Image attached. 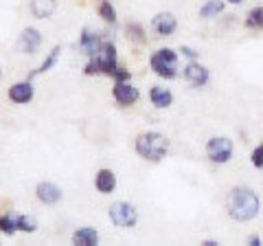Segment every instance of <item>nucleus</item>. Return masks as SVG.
I'll list each match as a JSON object with an SVG mask.
<instances>
[{
    "instance_id": "1",
    "label": "nucleus",
    "mask_w": 263,
    "mask_h": 246,
    "mask_svg": "<svg viewBox=\"0 0 263 246\" xmlns=\"http://www.w3.org/2000/svg\"><path fill=\"white\" fill-rule=\"evenodd\" d=\"M226 211L235 222H250V220L259 218V213H261L259 194L246 185L233 187L226 198Z\"/></svg>"
},
{
    "instance_id": "2",
    "label": "nucleus",
    "mask_w": 263,
    "mask_h": 246,
    "mask_svg": "<svg viewBox=\"0 0 263 246\" xmlns=\"http://www.w3.org/2000/svg\"><path fill=\"white\" fill-rule=\"evenodd\" d=\"M169 147H171L169 138L162 132H154V130H149V132H141L134 141L136 154L143 161H149V163H160L169 154Z\"/></svg>"
},
{
    "instance_id": "3",
    "label": "nucleus",
    "mask_w": 263,
    "mask_h": 246,
    "mask_svg": "<svg viewBox=\"0 0 263 246\" xmlns=\"http://www.w3.org/2000/svg\"><path fill=\"white\" fill-rule=\"evenodd\" d=\"M119 68V53H117V44L112 40H103L99 53L88 57L86 66H84V75L92 77V75H108L114 77V73Z\"/></svg>"
},
{
    "instance_id": "4",
    "label": "nucleus",
    "mask_w": 263,
    "mask_h": 246,
    "mask_svg": "<svg viewBox=\"0 0 263 246\" xmlns=\"http://www.w3.org/2000/svg\"><path fill=\"white\" fill-rule=\"evenodd\" d=\"M149 68L160 79H176L180 75V57L174 48L162 46L149 57Z\"/></svg>"
},
{
    "instance_id": "5",
    "label": "nucleus",
    "mask_w": 263,
    "mask_h": 246,
    "mask_svg": "<svg viewBox=\"0 0 263 246\" xmlns=\"http://www.w3.org/2000/svg\"><path fill=\"white\" fill-rule=\"evenodd\" d=\"M108 218H110V222L119 229H134L138 224V209L132 202L119 200V202L110 204Z\"/></svg>"
},
{
    "instance_id": "6",
    "label": "nucleus",
    "mask_w": 263,
    "mask_h": 246,
    "mask_svg": "<svg viewBox=\"0 0 263 246\" xmlns=\"http://www.w3.org/2000/svg\"><path fill=\"white\" fill-rule=\"evenodd\" d=\"M233 152H235V143L228 136H211L206 143V159L215 165H226L233 161Z\"/></svg>"
},
{
    "instance_id": "7",
    "label": "nucleus",
    "mask_w": 263,
    "mask_h": 246,
    "mask_svg": "<svg viewBox=\"0 0 263 246\" xmlns=\"http://www.w3.org/2000/svg\"><path fill=\"white\" fill-rule=\"evenodd\" d=\"M182 77L191 88H204V86H209V81H211V71L204 66L200 60H191L184 64Z\"/></svg>"
},
{
    "instance_id": "8",
    "label": "nucleus",
    "mask_w": 263,
    "mask_h": 246,
    "mask_svg": "<svg viewBox=\"0 0 263 246\" xmlns=\"http://www.w3.org/2000/svg\"><path fill=\"white\" fill-rule=\"evenodd\" d=\"M44 42V36L42 31L35 29V27H24L20 31L18 40H15V48H18V53H24V55H35L37 48L42 46Z\"/></svg>"
},
{
    "instance_id": "9",
    "label": "nucleus",
    "mask_w": 263,
    "mask_h": 246,
    "mask_svg": "<svg viewBox=\"0 0 263 246\" xmlns=\"http://www.w3.org/2000/svg\"><path fill=\"white\" fill-rule=\"evenodd\" d=\"M112 97L121 108H129V106H136L138 99H141V90L138 86H134L132 81H114L112 86Z\"/></svg>"
},
{
    "instance_id": "10",
    "label": "nucleus",
    "mask_w": 263,
    "mask_h": 246,
    "mask_svg": "<svg viewBox=\"0 0 263 246\" xmlns=\"http://www.w3.org/2000/svg\"><path fill=\"white\" fill-rule=\"evenodd\" d=\"M149 27H152V31L156 36L169 38V36H174L178 31V18L171 11H160V13H156L152 18Z\"/></svg>"
},
{
    "instance_id": "11",
    "label": "nucleus",
    "mask_w": 263,
    "mask_h": 246,
    "mask_svg": "<svg viewBox=\"0 0 263 246\" xmlns=\"http://www.w3.org/2000/svg\"><path fill=\"white\" fill-rule=\"evenodd\" d=\"M7 97H9V101L15 106H27L33 101V97H35V88H33L31 79H22V81H15V84L9 86Z\"/></svg>"
},
{
    "instance_id": "12",
    "label": "nucleus",
    "mask_w": 263,
    "mask_h": 246,
    "mask_svg": "<svg viewBox=\"0 0 263 246\" xmlns=\"http://www.w3.org/2000/svg\"><path fill=\"white\" fill-rule=\"evenodd\" d=\"M35 198H37V202L46 204V207H55V204L64 198V191L60 185L51 183V180H42V183L35 185Z\"/></svg>"
},
{
    "instance_id": "13",
    "label": "nucleus",
    "mask_w": 263,
    "mask_h": 246,
    "mask_svg": "<svg viewBox=\"0 0 263 246\" xmlns=\"http://www.w3.org/2000/svg\"><path fill=\"white\" fill-rule=\"evenodd\" d=\"M103 40L105 38H103L101 31L84 27V29H81V36H79V48H81V53L88 55V57L97 55L99 48H101V44H103Z\"/></svg>"
},
{
    "instance_id": "14",
    "label": "nucleus",
    "mask_w": 263,
    "mask_h": 246,
    "mask_svg": "<svg viewBox=\"0 0 263 246\" xmlns=\"http://www.w3.org/2000/svg\"><path fill=\"white\" fill-rule=\"evenodd\" d=\"M117 174L110 169V167H101V169H97V174H95V189L101 194V196H110L114 194V189H117Z\"/></svg>"
},
{
    "instance_id": "15",
    "label": "nucleus",
    "mask_w": 263,
    "mask_h": 246,
    "mask_svg": "<svg viewBox=\"0 0 263 246\" xmlns=\"http://www.w3.org/2000/svg\"><path fill=\"white\" fill-rule=\"evenodd\" d=\"M149 103L156 110H167L174 103V93L167 86H152L149 88Z\"/></svg>"
},
{
    "instance_id": "16",
    "label": "nucleus",
    "mask_w": 263,
    "mask_h": 246,
    "mask_svg": "<svg viewBox=\"0 0 263 246\" xmlns=\"http://www.w3.org/2000/svg\"><path fill=\"white\" fill-rule=\"evenodd\" d=\"M29 11L35 20H48L57 11V0H29Z\"/></svg>"
},
{
    "instance_id": "17",
    "label": "nucleus",
    "mask_w": 263,
    "mask_h": 246,
    "mask_svg": "<svg viewBox=\"0 0 263 246\" xmlns=\"http://www.w3.org/2000/svg\"><path fill=\"white\" fill-rule=\"evenodd\" d=\"M99 242H101V235L92 226H81L72 233V244L77 246H97Z\"/></svg>"
},
{
    "instance_id": "18",
    "label": "nucleus",
    "mask_w": 263,
    "mask_h": 246,
    "mask_svg": "<svg viewBox=\"0 0 263 246\" xmlns=\"http://www.w3.org/2000/svg\"><path fill=\"white\" fill-rule=\"evenodd\" d=\"M60 57H62V46L60 44H55L51 51H48V55L42 60V64H40V68L37 71H33V73H29V79H33L35 75H44V73H48V71H53L55 68V64L60 62Z\"/></svg>"
},
{
    "instance_id": "19",
    "label": "nucleus",
    "mask_w": 263,
    "mask_h": 246,
    "mask_svg": "<svg viewBox=\"0 0 263 246\" xmlns=\"http://www.w3.org/2000/svg\"><path fill=\"white\" fill-rule=\"evenodd\" d=\"M125 38L132 44H141V46L147 44V33H145V27L141 22H134V20L125 22Z\"/></svg>"
},
{
    "instance_id": "20",
    "label": "nucleus",
    "mask_w": 263,
    "mask_h": 246,
    "mask_svg": "<svg viewBox=\"0 0 263 246\" xmlns=\"http://www.w3.org/2000/svg\"><path fill=\"white\" fill-rule=\"evenodd\" d=\"M226 9V3L224 0H206L202 7H200V18L204 20H213V18H219Z\"/></svg>"
},
{
    "instance_id": "21",
    "label": "nucleus",
    "mask_w": 263,
    "mask_h": 246,
    "mask_svg": "<svg viewBox=\"0 0 263 246\" xmlns=\"http://www.w3.org/2000/svg\"><path fill=\"white\" fill-rule=\"evenodd\" d=\"M243 27L250 31H261L263 29V7H252L243 18Z\"/></svg>"
},
{
    "instance_id": "22",
    "label": "nucleus",
    "mask_w": 263,
    "mask_h": 246,
    "mask_svg": "<svg viewBox=\"0 0 263 246\" xmlns=\"http://www.w3.org/2000/svg\"><path fill=\"white\" fill-rule=\"evenodd\" d=\"M15 224H18L20 233H35L37 231V218L33 213H18L15 216Z\"/></svg>"
},
{
    "instance_id": "23",
    "label": "nucleus",
    "mask_w": 263,
    "mask_h": 246,
    "mask_svg": "<svg viewBox=\"0 0 263 246\" xmlns=\"http://www.w3.org/2000/svg\"><path fill=\"white\" fill-rule=\"evenodd\" d=\"M97 13H99V18L108 24V27L117 24V9H114V5L110 3V0H99Z\"/></svg>"
},
{
    "instance_id": "24",
    "label": "nucleus",
    "mask_w": 263,
    "mask_h": 246,
    "mask_svg": "<svg viewBox=\"0 0 263 246\" xmlns=\"http://www.w3.org/2000/svg\"><path fill=\"white\" fill-rule=\"evenodd\" d=\"M0 233L13 237L18 233V224H15V216H9V213H5V216H0Z\"/></svg>"
},
{
    "instance_id": "25",
    "label": "nucleus",
    "mask_w": 263,
    "mask_h": 246,
    "mask_svg": "<svg viewBox=\"0 0 263 246\" xmlns=\"http://www.w3.org/2000/svg\"><path fill=\"white\" fill-rule=\"evenodd\" d=\"M250 163L254 167H259V169H263V145H259V147H254V150L250 152Z\"/></svg>"
},
{
    "instance_id": "26",
    "label": "nucleus",
    "mask_w": 263,
    "mask_h": 246,
    "mask_svg": "<svg viewBox=\"0 0 263 246\" xmlns=\"http://www.w3.org/2000/svg\"><path fill=\"white\" fill-rule=\"evenodd\" d=\"M114 81H127V79H132V71H127V68H123V66H119L117 68V73H114V77H112Z\"/></svg>"
},
{
    "instance_id": "27",
    "label": "nucleus",
    "mask_w": 263,
    "mask_h": 246,
    "mask_svg": "<svg viewBox=\"0 0 263 246\" xmlns=\"http://www.w3.org/2000/svg\"><path fill=\"white\" fill-rule=\"evenodd\" d=\"M180 53H182L189 62H191V60H197V57H200V53H197L193 46H182V48H180Z\"/></svg>"
},
{
    "instance_id": "28",
    "label": "nucleus",
    "mask_w": 263,
    "mask_h": 246,
    "mask_svg": "<svg viewBox=\"0 0 263 246\" xmlns=\"http://www.w3.org/2000/svg\"><path fill=\"white\" fill-rule=\"evenodd\" d=\"M248 244H250V246H261V237H259V235H250V237H248Z\"/></svg>"
},
{
    "instance_id": "29",
    "label": "nucleus",
    "mask_w": 263,
    "mask_h": 246,
    "mask_svg": "<svg viewBox=\"0 0 263 246\" xmlns=\"http://www.w3.org/2000/svg\"><path fill=\"white\" fill-rule=\"evenodd\" d=\"M202 244H204V246H217L219 242H215V240H204Z\"/></svg>"
},
{
    "instance_id": "30",
    "label": "nucleus",
    "mask_w": 263,
    "mask_h": 246,
    "mask_svg": "<svg viewBox=\"0 0 263 246\" xmlns=\"http://www.w3.org/2000/svg\"><path fill=\"white\" fill-rule=\"evenodd\" d=\"M224 3H226V5H235V7H237V5H241L243 0H224Z\"/></svg>"
},
{
    "instance_id": "31",
    "label": "nucleus",
    "mask_w": 263,
    "mask_h": 246,
    "mask_svg": "<svg viewBox=\"0 0 263 246\" xmlns=\"http://www.w3.org/2000/svg\"><path fill=\"white\" fill-rule=\"evenodd\" d=\"M0 77H3V68H0Z\"/></svg>"
},
{
    "instance_id": "32",
    "label": "nucleus",
    "mask_w": 263,
    "mask_h": 246,
    "mask_svg": "<svg viewBox=\"0 0 263 246\" xmlns=\"http://www.w3.org/2000/svg\"><path fill=\"white\" fill-rule=\"evenodd\" d=\"M261 145H263V143H261Z\"/></svg>"
}]
</instances>
